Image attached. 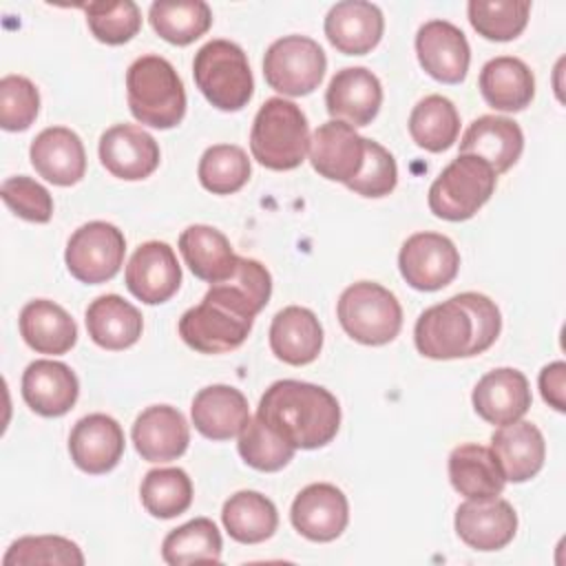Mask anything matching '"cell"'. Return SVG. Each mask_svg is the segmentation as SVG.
I'll use <instances>...</instances> for the list:
<instances>
[{
	"label": "cell",
	"mask_w": 566,
	"mask_h": 566,
	"mask_svg": "<svg viewBox=\"0 0 566 566\" xmlns=\"http://www.w3.org/2000/svg\"><path fill=\"white\" fill-rule=\"evenodd\" d=\"M256 418L294 449H318L340 427V405L332 391L303 380H276L259 400Z\"/></svg>",
	"instance_id": "cell-2"
},
{
	"label": "cell",
	"mask_w": 566,
	"mask_h": 566,
	"mask_svg": "<svg viewBox=\"0 0 566 566\" xmlns=\"http://www.w3.org/2000/svg\"><path fill=\"white\" fill-rule=\"evenodd\" d=\"M192 75L203 97L219 111H241L254 93V80L243 49L230 40H210L192 62Z\"/></svg>",
	"instance_id": "cell-5"
},
{
	"label": "cell",
	"mask_w": 566,
	"mask_h": 566,
	"mask_svg": "<svg viewBox=\"0 0 566 566\" xmlns=\"http://www.w3.org/2000/svg\"><path fill=\"white\" fill-rule=\"evenodd\" d=\"M420 66L442 84H460L467 77L471 49L464 33L447 20H429L416 33Z\"/></svg>",
	"instance_id": "cell-15"
},
{
	"label": "cell",
	"mask_w": 566,
	"mask_h": 566,
	"mask_svg": "<svg viewBox=\"0 0 566 566\" xmlns=\"http://www.w3.org/2000/svg\"><path fill=\"white\" fill-rule=\"evenodd\" d=\"M495 181L497 175L486 161L458 155L431 184L429 208L438 219L467 221L491 199Z\"/></svg>",
	"instance_id": "cell-7"
},
{
	"label": "cell",
	"mask_w": 566,
	"mask_h": 566,
	"mask_svg": "<svg viewBox=\"0 0 566 566\" xmlns=\"http://www.w3.org/2000/svg\"><path fill=\"white\" fill-rule=\"evenodd\" d=\"M124 254L126 239L117 226L106 221H88L71 234L64 261L77 281L97 285L111 281L119 272Z\"/></svg>",
	"instance_id": "cell-9"
},
{
	"label": "cell",
	"mask_w": 566,
	"mask_h": 566,
	"mask_svg": "<svg viewBox=\"0 0 566 566\" xmlns=\"http://www.w3.org/2000/svg\"><path fill=\"white\" fill-rule=\"evenodd\" d=\"M455 533L475 551H500L517 533V513L500 497L467 500L455 511Z\"/></svg>",
	"instance_id": "cell-19"
},
{
	"label": "cell",
	"mask_w": 566,
	"mask_h": 566,
	"mask_svg": "<svg viewBox=\"0 0 566 566\" xmlns=\"http://www.w3.org/2000/svg\"><path fill=\"white\" fill-rule=\"evenodd\" d=\"M69 453L75 467L84 473H108L122 460L124 431L115 418L106 413H88L71 429Z\"/></svg>",
	"instance_id": "cell-18"
},
{
	"label": "cell",
	"mask_w": 566,
	"mask_h": 566,
	"mask_svg": "<svg viewBox=\"0 0 566 566\" xmlns=\"http://www.w3.org/2000/svg\"><path fill=\"white\" fill-rule=\"evenodd\" d=\"M150 27L170 44L186 46L201 38L212 24V11L203 0L153 2L148 9Z\"/></svg>",
	"instance_id": "cell-37"
},
{
	"label": "cell",
	"mask_w": 566,
	"mask_h": 566,
	"mask_svg": "<svg viewBox=\"0 0 566 566\" xmlns=\"http://www.w3.org/2000/svg\"><path fill=\"white\" fill-rule=\"evenodd\" d=\"M99 161L117 179L139 181L159 166V144L142 126L117 124L99 137Z\"/></svg>",
	"instance_id": "cell-14"
},
{
	"label": "cell",
	"mask_w": 566,
	"mask_h": 566,
	"mask_svg": "<svg viewBox=\"0 0 566 566\" xmlns=\"http://www.w3.org/2000/svg\"><path fill=\"white\" fill-rule=\"evenodd\" d=\"M480 93L495 111H524L535 95L533 71L520 57H493L480 71Z\"/></svg>",
	"instance_id": "cell-29"
},
{
	"label": "cell",
	"mask_w": 566,
	"mask_h": 566,
	"mask_svg": "<svg viewBox=\"0 0 566 566\" xmlns=\"http://www.w3.org/2000/svg\"><path fill=\"white\" fill-rule=\"evenodd\" d=\"M398 268L413 290L436 292L455 279L460 270V252L444 234L416 232L402 243Z\"/></svg>",
	"instance_id": "cell-11"
},
{
	"label": "cell",
	"mask_w": 566,
	"mask_h": 566,
	"mask_svg": "<svg viewBox=\"0 0 566 566\" xmlns=\"http://www.w3.org/2000/svg\"><path fill=\"white\" fill-rule=\"evenodd\" d=\"M254 318H245L230 307L203 296L199 305L179 318V336L199 354H226L241 347Z\"/></svg>",
	"instance_id": "cell-10"
},
{
	"label": "cell",
	"mask_w": 566,
	"mask_h": 566,
	"mask_svg": "<svg viewBox=\"0 0 566 566\" xmlns=\"http://www.w3.org/2000/svg\"><path fill=\"white\" fill-rule=\"evenodd\" d=\"M133 442L137 453L148 462H170L186 453L190 429L184 413L170 405H153L144 409L133 424Z\"/></svg>",
	"instance_id": "cell-22"
},
{
	"label": "cell",
	"mask_w": 566,
	"mask_h": 566,
	"mask_svg": "<svg viewBox=\"0 0 566 566\" xmlns=\"http://www.w3.org/2000/svg\"><path fill=\"white\" fill-rule=\"evenodd\" d=\"M86 24L91 33L104 44H124L133 40L142 27L139 7L133 0L91 2L84 4Z\"/></svg>",
	"instance_id": "cell-44"
},
{
	"label": "cell",
	"mask_w": 566,
	"mask_h": 566,
	"mask_svg": "<svg viewBox=\"0 0 566 566\" xmlns=\"http://www.w3.org/2000/svg\"><path fill=\"white\" fill-rule=\"evenodd\" d=\"M77 394V376L60 360H33L22 374V398L44 418H57L71 411Z\"/></svg>",
	"instance_id": "cell-24"
},
{
	"label": "cell",
	"mask_w": 566,
	"mask_h": 566,
	"mask_svg": "<svg viewBox=\"0 0 566 566\" xmlns=\"http://www.w3.org/2000/svg\"><path fill=\"white\" fill-rule=\"evenodd\" d=\"M40 111V93L24 75L0 80V126L4 130H27Z\"/></svg>",
	"instance_id": "cell-45"
},
{
	"label": "cell",
	"mask_w": 566,
	"mask_h": 566,
	"mask_svg": "<svg viewBox=\"0 0 566 566\" xmlns=\"http://www.w3.org/2000/svg\"><path fill=\"white\" fill-rule=\"evenodd\" d=\"M460 133V115L453 102L444 95L422 97L409 115V135L411 139L429 150L442 153L453 146Z\"/></svg>",
	"instance_id": "cell-36"
},
{
	"label": "cell",
	"mask_w": 566,
	"mask_h": 566,
	"mask_svg": "<svg viewBox=\"0 0 566 566\" xmlns=\"http://www.w3.org/2000/svg\"><path fill=\"white\" fill-rule=\"evenodd\" d=\"M221 522L232 539L241 544H259L274 535L279 513L272 500L259 491H237L226 500Z\"/></svg>",
	"instance_id": "cell-35"
},
{
	"label": "cell",
	"mask_w": 566,
	"mask_h": 566,
	"mask_svg": "<svg viewBox=\"0 0 566 566\" xmlns=\"http://www.w3.org/2000/svg\"><path fill=\"white\" fill-rule=\"evenodd\" d=\"M128 292L146 305H159L172 298L181 285V268L175 250L164 241L142 243L124 272Z\"/></svg>",
	"instance_id": "cell-13"
},
{
	"label": "cell",
	"mask_w": 566,
	"mask_h": 566,
	"mask_svg": "<svg viewBox=\"0 0 566 566\" xmlns=\"http://www.w3.org/2000/svg\"><path fill=\"white\" fill-rule=\"evenodd\" d=\"M491 451L506 482H526L544 467L546 442L533 422L515 420L493 431Z\"/></svg>",
	"instance_id": "cell-26"
},
{
	"label": "cell",
	"mask_w": 566,
	"mask_h": 566,
	"mask_svg": "<svg viewBox=\"0 0 566 566\" xmlns=\"http://www.w3.org/2000/svg\"><path fill=\"white\" fill-rule=\"evenodd\" d=\"M33 564H60V566H82L84 555L80 546L60 535H29L15 539L4 557L2 566H33Z\"/></svg>",
	"instance_id": "cell-43"
},
{
	"label": "cell",
	"mask_w": 566,
	"mask_h": 566,
	"mask_svg": "<svg viewBox=\"0 0 566 566\" xmlns=\"http://www.w3.org/2000/svg\"><path fill=\"white\" fill-rule=\"evenodd\" d=\"M471 400L482 420L504 427L520 420L528 411L533 396L528 380L520 369L500 367L478 380Z\"/></svg>",
	"instance_id": "cell-20"
},
{
	"label": "cell",
	"mask_w": 566,
	"mask_h": 566,
	"mask_svg": "<svg viewBox=\"0 0 566 566\" xmlns=\"http://www.w3.org/2000/svg\"><path fill=\"white\" fill-rule=\"evenodd\" d=\"M84 321L93 343L111 352L135 345L144 329V318L139 310L117 294L97 296L86 307Z\"/></svg>",
	"instance_id": "cell-32"
},
{
	"label": "cell",
	"mask_w": 566,
	"mask_h": 566,
	"mask_svg": "<svg viewBox=\"0 0 566 566\" xmlns=\"http://www.w3.org/2000/svg\"><path fill=\"white\" fill-rule=\"evenodd\" d=\"M195 429L210 440H230L241 433L250 420L245 396L230 385H210L199 389L190 407Z\"/></svg>",
	"instance_id": "cell-28"
},
{
	"label": "cell",
	"mask_w": 566,
	"mask_h": 566,
	"mask_svg": "<svg viewBox=\"0 0 566 566\" xmlns=\"http://www.w3.org/2000/svg\"><path fill=\"white\" fill-rule=\"evenodd\" d=\"M382 11L365 0L336 2L325 15V35L329 44L345 55H365L382 38Z\"/></svg>",
	"instance_id": "cell-23"
},
{
	"label": "cell",
	"mask_w": 566,
	"mask_h": 566,
	"mask_svg": "<svg viewBox=\"0 0 566 566\" xmlns=\"http://www.w3.org/2000/svg\"><path fill=\"white\" fill-rule=\"evenodd\" d=\"M237 449L245 464L265 473L283 469L294 458L296 451L285 438H281L256 416L250 418L248 424L241 429Z\"/></svg>",
	"instance_id": "cell-42"
},
{
	"label": "cell",
	"mask_w": 566,
	"mask_h": 566,
	"mask_svg": "<svg viewBox=\"0 0 566 566\" xmlns=\"http://www.w3.org/2000/svg\"><path fill=\"white\" fill-rule=\"evenodd\" d=\"M272 354L294 367L310 365L323 347V327L316 314L301 305H290L276 312L270 325Z\"/></svg>",
	"instance_id": "cell-27"
},
{
	"label": "cell",
	"mask_w": 566,
	"mask_h": 566,
	"mask_svg": "<svg viewBox=\"0 0 566 566\" xmlns=\"http://www.w3.org/2000/svg\"><path fill=\"white\" fill-rule=\"evenodd\" d=\"M126 95L133 117L166 130L186 115V91L175 66L161 55H142L126 71Z\"/></svg>",
	"instance_id": "cell-3"
},
{
	"label": "cell",
	"mask_w": 566,
	"mask_h": 566,
	"mask_svg": "<svg viewBox=\"0 0 566 566\" xmlns=\"http://www.w3.org/2000/svg\"><path fill=\"white\" fill-rule=\"evenodd\" d=\"M524 135L517 122L500 115H482L469 124L460 139V155L486 161L495 175L506 172L522 155Z\"/></svg>",
	"instance_id": "cell-25"
},
{
	"label": "cell",
	"mask_w": 566,
	"mask_h": 566,
	"mask_svg": "<svg viewBox=\"0 0 566 566\" xmlns=\"http://www.w3.org/2000/svg\"><path fill=\"white\" fill-rule=\"evenodd\" d=\"M272 276L256 259L237 256V268L230 279L212 283L206 292L208 298L230 307L232 312L254 318L270 301Z\"/></svg>",
	"instance_id": "cell-34"
},
{
	"label": "cell",
	"mask_w": 566,
	"mask_h": 566,
	"mask_svg": "<svg viewBox=\"0 0 566 566\" xmlns=\"http://www.w3.org/2000/svg\"><path fill=\"white\" fill-rule=\"evenodd\" d=\"M497 305L480 292H462L427 307L413 327V340L422 356L433 360L469 358L486 352L500 336Z\"/></svg>",
	"instance_id": "cell-1"
},
{
	"label": "cell",
	"mask_w": 566,
	"mask_h": 566,
	"mask_svg": "<svg viewBox=\"0 0 566 566\" xmlns=\"http://www.w3.org/2000/svg\"><path fill=\"white\" fill-rule=\"evenodd\" d=\"M449 480L467 500H489L504 491L506 478L489 447L467 442L449 455Z\"/></svg>",
	"instance_id": "cell-30"
},
{
	"label": "cell",
	"mask_w": 566,
	"mask_h": 566,
	"mask_svg": "<svg viewBox=\"0 0 566 566\" xmlns=\"http://www.w3.org/2000/svg\"><path fill=\"white\" fill-rule=\"evenodd\" d=\"M380 80L365 66H347L336 71L325 93V106L332 119L349 126H367L380 111Z\"/></svg>",
	"instance_id": "cell-17"
},
{
	"label": "cell",
	"mask_w": 566,
	"mask_h": 566,
	"mask_svg": "<svg viewBox=\"0 0 566 566\" xmlns=\"http://www.w3.org/2000/svg\"><path fill=\"white\" fill-rule=\"evenodd\" d=\"M338 323L356 343H391L402 327V307L394 292L380 283L358 281L349 285L336 305Z\"/></svg>",
	"instance_id": "cell-6"
},
{
	"label": "cell",
	"mask_w": 566,
	"mask_h": 566,
	"mask_svg": "<svg viewBox=\"0 0 566 566\" xmlns=\"http://www.w3.org/2000/svg\"><path fill=\"white\" fill-rule=\"evenodd\" d=\"M290 520L303 537L312 542H332L349 522V504L338 486L316 482L294 497Z\"/></svg>",
	"instance_id": "cell-16"
},
{
	"label": "cell",
	"mask_w": 566,
	"mask_h": 566,
	"mask_svg": "<svg viewBox=\"0 0 566 566\" xmlns=\"http://www.w3.org/2000/svg\"><path fill=\"white\" fill-rule=\"evenodd\" d=\"M307 153L312 168L321 177L347 186L365 164L367 137H360L356 128L345 122L329 119L314 130Z\"/></svg>",
	"instance_id": "cell-12"
},
{
	"label": "cell",
	"mask_w": 566,
	"mask_h": 566,
	"mask_svg": "<svg viewBox=\"0 0 566 566\" xmlns=\"http://www.w3.org/2000/svg\"><path fill=\"white\" fill-rule=\"evenodd\" d=\"M307 148L310 126L305 113L290 99H265L250 130L252 157L270 170H292L303 164Z\"/></svg>",
	"instance_id": "cell-4"
},
{
	"label": "cell",
	"mask_w": 566,
	"mask_h": 566,
	"mask_svg": "<svg viewBox=\"0 0 566 566\" xmlns=\"http://www.w3.org/2000/svg\"><path fill=\"white\" fill-rule=\"evenodd\" d=\"M471 27L486 40H515L528 22V0H471L467 4Z\"/></svg>",
	"instance_id": "cell-41"
},
{
	"label": "cell",
	"mask_w": 566,
	"mask_h": 566,
	"mask_svg": "<svg viewBox=\"0 0 566 566\" xmlns=\"http://www.w3.org/2000/svg\"><path fill=\"white\" fill-rule=\"evenodd\" d=\"M327 69L321 44L307 35H285L274 40L263 57V75L276 93L301 97L318 88Z\"/></svg>",
	"instance_id": "cell-8"
},
{
	"label": "cell",
	"mask_w": 566,
	"mask_h": 566,
	"mask_svg": "<svg viewBox=\"0 0 566 566\" xmlns=\"http://www.w3.org/2000/svg\"><path fill=\"white\" fill-rule=\"evenodd\" d=\"M144 509L159 520H170L192 504V482L184 469H153L139 486Z\"/></svg>",
	"instance_id": "cell-39"
},
{
	"label": "cell",
	"mask_w": 566,
	"mask_h": 566,
	"mask_svg": "<svg viewBox=\"0 0 566 566\" xmlns=\"http://www.w3.org/2000/svg\"><path fill=\"white\" fill-rule=\"evenodd\" d=\"M396 184H398V166L394 155L378 142L367 139L365 164L360 172L347 184V188L360 197L378 199L389 195L396 188Z\"/></svg>",
	"instance_id": "cell-46"
},
{
	"label": "cell",
	"mask_w": 566,
	"mask_h": 566,
	"mask_svg": "<svg viewBox=\"0 0 566 566\" xmlns=\"http://www.w3.org/2000/svg\"><path fill=\"white\" fill-rule=\"evenodd\" d=\"M221 533L208 517H195L179 528H172L161 544V557L170 566H184L195 562L221 559Z\"/></svg>",
	"instance_id": "cell-38"
},
{
	"label": "cell",
	"mask_w": 566,
	"mask_h": 566,
	"mask_svg": "<svg viewBox=\"0 0 566 566\" xmlns=\"http://www.w3.org/2000/svg\"><path fill=\"white\" fill-rule=\"evenodd\" d=\"M564 389H566V365L562 360H555L539 371V391H542V398L548 402V407H553L555 411H566Z\"/></svg>",
	"instance_id": "cell-48"
},
{
	"label": "cell",
	"mask_w": 566,
	"mask_h": 566,
	"mask_svg": "<svg viewBox=\"0 0 566 566\" xmlns=\"http://www.w3.org/2000/svg\"><path fill=\"white\" fill-rule=\"evenodd\" d=\"M20 334L38 354H66L77 340V325L71 314L53 301H29L20 312Z\"/></svg>",
	"instance_id": "cell-33"
},
{
	"label": "cell",
	"mask_w": 566,
	"mask_h": 566,
	"mask_svg": "<svg viewBox=\"0 0 566 566\" xmlns=\"http://www.w3.org/2000/svg\"><path fill=\"white\" fill-rule=\"evenodd\" d=\"M0 195L7 208L24 221L46 223L53 214V199L49 190L27 175L4 179Z\"/></svg>",
	"instance_id": "cell-47"
},
{
	"label": "cell",
	"mask_w": 566,
	"mask_h": 566,
	"mask_svg": "<svg viewBox=\"0 0 566 566\" xmlns=\"http://www.w3.org/2000/svg\"><path fill=\"white\" fill-rule=\"evenodd\" d=\"M29 157L35 172L55 186H73L86 172L84 144L66 126H49L38 133L31 142Z\"/></svg>",
	"instance_id": "cell-21"
},
{
	"label": "cell",
	"mask_w": 566,
	"mask_h": 566,
	"mask_svg": "<svg viewBox=\"0 0 566 566\" xmlns=\"http://www.w3.org/2000/svg\"><path fill=\"white\" fill-rule=\"evenodd\" d=\"M250 159L234 144H214L199 159V181L212 195H232L250 179Z\"/></svg>",
	"instance_id": "cell-40"
},
{
	"label": "cell",
	"mask_w": 566,
	"mask_h": 566,
	"mask_svg": "<svg viewBox=\"0 0 566 566\" xmlns=\"http://www.w3.org/2000/svg\"><path fill=\"white\" fill-rule=\"evenodd\" d=\"M179 250L190 272L208 283L230 279L237 268V254L228 237L212 226H188L179 234Z\"/></svg>",
	"instance_id": "cell-31"
}]
</instances>
